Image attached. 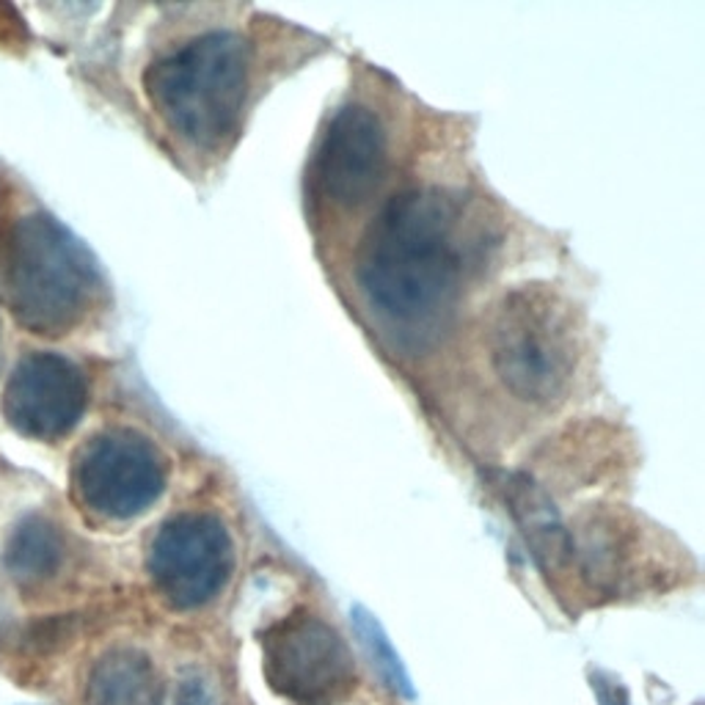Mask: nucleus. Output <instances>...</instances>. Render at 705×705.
<instances>
[{
  "mask_svg": "<svg viewBox=\"0 0 705 705\" xmlns=\"http://www.w3.org/2000/svg\"><path fill=\"white\" fill-rule=\"evenodd\" d=\"M494 248V223L472 198L436 185L405 187L364 232L358 287L391 339L427 348L455 320Z\"/></svg>",
  "mask_w": 705,
  "mask_h": 705,
  "instance_id": "1",
  "label": "nucleus"
},
{
  "mask_svg": "<svg viewBox=\"0 0 705 705\" xmlns=\"http://www.w3.org/2000/svg\"><path fill=\"white\" fill-rule=\"evenodd\" d=\"M102 276L86 245L53 216H17L0 234V295L28 331L64 337L97 306Z\"/></svg>",
  "mask_w": 705,
  "mask_h": 705,
  "instance_id": "2",
  "label": "nucleus"
},
{
  "mask_svg": "<svg viewBox=\"0 0 705 705\" xmlns=\"http://www.w3.org/2000/svg\"><path fill=\"white\" fill-rule=\"evenodd\" d=\"M144 86L171 133L193 149L218 153L243 119L251 47L234 31H207L160 56Z\"/></svg>",
  "mask_w": 705,
  "mask_h": 705,
  "instance_id": "3",
  "label": "nucleus"
},
{
  "mask_svg": "<svg viewBox=\"0 0 705 705\" xmlns=\"http://www.w3.org/2000/svg\"><path fill=\"white\" fill-rule=\"evenodd\" d=\"M490 364L521 402L551 409L566 400L582 356V333L568 301L526 284L501 297L490 323Z\"/></svg>",
  "mask_w": 705,
  "mask_h": 705,
  "instance_id": "4",
  "label": "nucleus"
},
{
  "mask_svg": "<svg viewBox=\"0 0 705 705\" xmlns=\"http://www.w3.org/2000/svg\"><path fill=\"white\" fill-rule=\"evenodd\" d=\"M169 483V461L130 427L94 436L75 455L72 490L97 519L130 521L153 508Z\"/></svg>",
  "mask_w": 705,
  "mask_h": 705,
  "instance_id": "5",
  "label": "nucleus"
},
{
  "mask_svg": "<svg viewBox=\"0 0 705 705\" xmlns=\"http://www.w3.org/2000/svg\"><path fill=\"white\" fill-rule=\"evenodd\" d=\"M270 689L295 705H339L356 689V665L342 636L309 612H295L263 636Z\"/></svg>",
  "mask_w": 705,
  "mask_h": 705,
  "instance_id": "6",
  "label": "nucleus"
},
{
  "mask_svg": "<svg viewBox=\"0 0 705 705\" xmlns=\"http://www.w3.org/2000/svg\"><path fill=\"white\" fill-rule=\"evenodd\" d=\"M146 568L166 604L174 609L205 607L232 579V537L218 515L180 513L153 537Z\"/></svg>",
  "mask_w": 705,
  "mask_h": 705,
  "instance_id": "7",
  "label": "nucleus"
},
{
  "mask_svg": "<svg viewBox=\"0 0 705 705\" xmlns=\"http://www.w3.org/2000/svg\"><path fill=\"white\" fill-rule=\"evenodd\" d=\"M389 169V138L378 113L344 106L331 119L312 160V193L331 210L367 205Z\"/></svg>",
  "mask_w": 705,
  "mask_h": 705,
  "instance_id": "8",
  "label": "nucleus"
},
{
  "mask_svg": "<svg viewBox=\"0 0 705 705\" xmlns=\"http://www.w3.org/2000/svg\"><path fill=\"white\" fill-rule=\"evenodd\" d=\"M86 405V375L59 353H28L20 358L3 391L9 425L36 441H59L75 430Z\"/></svg>",
  "mask_w": 705,
  "mask_h": 705,
  "instance_id": "9",
  "label": "nucleus"
},
{
  "mask_svg": "<svg viewBox=\"0 0 705 705\" xmlns=\"http://www.w3.org/2000/svg\"><path fill=\"white\" fill-rule=\"evenodd\" d=\"M88 705H163V683L144 653L117 647L94 665L86 689Z\"/></svg>",
  "mask_w": 705,
  "mask_h": 705,
  "instance_id": "10",
  "label": "nucleus"
},
{
  "mask_svg": "<svg viewBox=\"0 0 705 705\" xmlns=\"http://www.w3.org/2000/svg\"><path fill=\"white\" fill-rule=\"evenodd\" d=\"M66 562V540L53 521L28 515L9 535L3 568L23 587H39L59 576Z\"/></svg>",
  "mask_w": 705,
  "mask_h": 705,
  "instance_id": "11",
  "label": "nucleus"
},
{
  "mask_svg": "<svg viewBox=\"0 0 705 705\" xmlns=\"http://www.w3.org/2000/svg\"><path fill=\"white\" fill-rule=\"evenodd\" d=\"M358 634H362L364 647H367V653H369V659H373V665L378 667V672H380V678L386 681V686L394 689V692H400V694H405V697H414L411 678L405 676V670H402L394 647H391L389 640L380 634V629L375 625V620H369L364 612H358Z\"/></svg>",
  "mask_w": 705,
  "mask_h": 705,
  "instance_id": "12",
  "label": "nucleus"
},
{
  "mask_svg": "<svg viewBox=\"0 0 705 705\" xmlns=\"http://www.w3.org/2000/svg\"><path fill=\"white\" fill-rule=\"evenodd\" d=\"M598 694H600V703H604V705H625L623 692H620V689L604 686V683H598Z\"/></svg>",
  "mask_w": 705,
  "mask_h": 705,
  "instance_id": "13",
  "label": "nucleus"
}]
</instances>
